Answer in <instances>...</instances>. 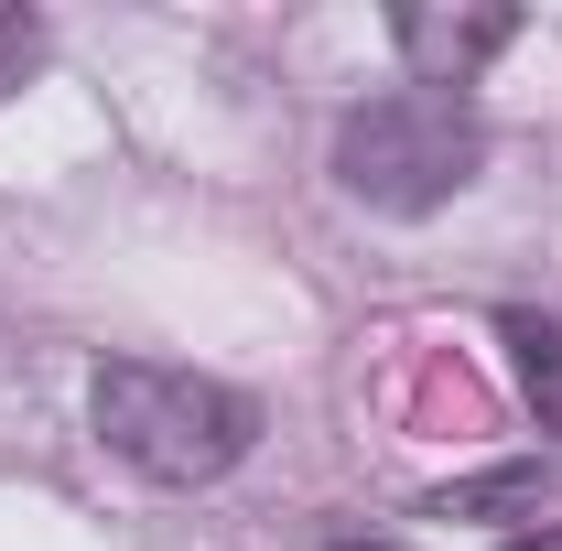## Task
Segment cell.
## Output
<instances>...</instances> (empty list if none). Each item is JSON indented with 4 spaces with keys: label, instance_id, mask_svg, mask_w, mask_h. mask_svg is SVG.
<instances>
[{
    "label": "cell",
    "instance_id": "277c9868",
    "mask_svg": "<svg viewBox=\"0 0 562 551\" xmlns=\"http://www.w3.org/2000/svg\"><path fill=\"white\" fill-rule=\"evenodd\" d=\"M562 508V476L541 465V454H519V465H487V476H454L422 497V519H487V530H530L541 541V519ZM562 530V519H552Z\"/></svg>",
    "mask_w": 562,
    "mask_h": 551
},
{
    "label": "cell",
    "instance_id": "52a82bcc",
    "mask_svg": "<svg viewBox=\"0 0 562 551\" xmlns=\"http://www.w3.org/2000/svg\"><path fill=\"white\" fill-rule=\"evenodd\" d=\"M336 551H401V541H336Z\"/></svg>",
    "mask_w": 562,
    "mask_h": 551
},
{
    "label": "cell",
    "instance_id": "6da1fadb",
    "mask_svg": "<svg viewBox=\"0 0 562 551\" xmlns=\"http://www.w3.org/2000/svg\"><path fill=\"white\" fill-rule=\"evenodd\" d=\"M87 421L98 443L151 486H216L260 454V401L206 368H151V357H109L87 379Z\"/></svg>",
    "mask_w": 562,
    "mask_h": 551
},
{
    "label": "cell",
    "instance_id": "7a4b0ae2",
    "mask_svg": "<svg viewBox=\"0 0 562 551\" xmlns=\"http://www.w3.org/2000/svg\"><path fill=\"white\" fill-rule=\"evenodd\" d=\"M487 173V120L476 98H432V87H390L336 120V184L368 216H432Z\"/></svg>",
    "mask_w": 562,
    "mask_h": 551
},
{
    "label": "cell",
    "instance_id": "5b68a950",
    "mask_svg": "<svg viewBox=\"0 0 562 551\" xmlns=\"http://www.w3.org/2000/svg\"><path fill=\"white\" fill-rule=\"evenodd\" d=\"M497 336H508V368H519V401L541 412V432H562V325L530 314V303H508Z\"/></svg>",
    "mask_w": 562,
    "mask_h": 551
},
{
    "label": "cell",
    "instance_id": "3957f363",
    "mask_svg": "<svg viewBox=\"0 0 562 551\" xmlns=\"http://www.w3.org/2000/svg\"><path fill=\"white\" fill-rule=\"evenodd\" d=\"M390 44H401L412 87L465 98V87H476V66L519 44V11H443V0H412V11H390Z\"/></svg>",
    "mask_w": 562,
    "mask_h": 551
},
{
    "label": "cell",
    "instance_id": "8992f818",
    "mask_svg": "<svg viewBox=\"0 0 562 551\" xmlns=\"http://www.w3.org/2000/svg\"><path fill=\"white\" fill-rule=\"evenodd\" d=\"M44 55H55V22H44L33 0H0V109L44 76Z\"/></svg>",
    "mask_w": 562,
    "mask_h": 551
}]
</instances>
